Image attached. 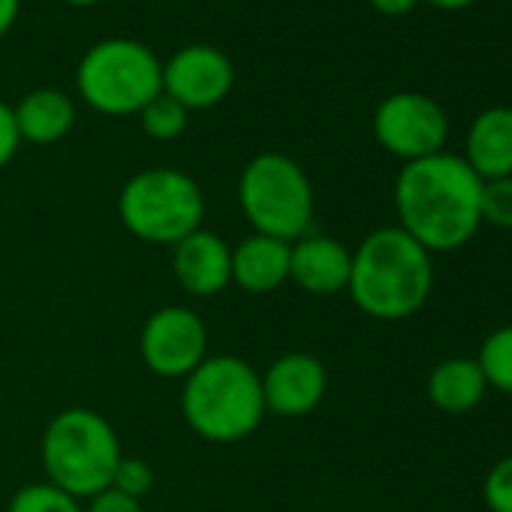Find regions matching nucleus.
Returning <instances> with one entry per match:
<instances>
[{
  "instance_id": "obj_5",
  "label": "nucleus",
  "mask_w": 512,
  "mask_h": 512,
  "mask_svg": "<svg viewBox=\"0 0 512 512\" xmlns=\"http://www.w3.org/2000/svg\"><path fill=\"white\" fill-rule=\"evenodd\" d=\"M238 208L253 232L293 244L308 235L314 220L311 178L281 151L256 154L238 178Z\"/></svg>"
},
{
  "instance_id": "obj_28",
  "label": "nucleus",
  "mask_w": 512,
  "mask_h": 512,
  "mask_svg": "<svg viewBox=\"0 0 512 512\" xmlns=\"http://www.w3.org/2000/svg\"><path fill=\"white\" fill-rule=\"evenodd\" d=\"M425 4H431L437 10H464L473 4V0H425Z\"/></svg>"
},
{
  "instance_id": "obj_27",
  "label": "nucleus",
  "mask_w": 512,
  "mask_h": 512,
  "mask_svg": "<svg viewBox=\"0 0 512 512\" xmlns=\"http://www.w3.org/2000/svg\"><path fill=\"white\" fill-rule=\"evenodd\" d=\"M19 10H22V0H0V37L16 25Z\"/></svg>"
},
{
  "instance_id": "obj_11",
  "label": "nucleus",
  "mask_w": 512,
  "mask_h": 512,
  "mask_svg": "<svg viewBox=\"0 0 512 512\" xmlns=\"http://www.w3.org/2000/svg\"><path fill=\"white\" fill-rule=\"evenodd\" d=\"M266 413L278 419H302L314 413L329 389L326 365L311 353H284L260 374Z\"/></svg>"
},
{
  "instance_id": "obj_21",
  "label": "nucleus",
  "mask_w": 512,
  "mask_h": 512,
  "mask_svg": "<svg viewBox=\"0 0 512 512\" xmlns=\"http://www.w3.org/2000/svg\"><path fill=\"white\" fill-rule=\"evenodd\" d=\"M479 217H482V223H488V226L512 229V175H509V178L482 181Z\"/></svg>"
},
{
  "instance_id": "obj_29",
  "label": "nucleus",
  "mask_w": 512,
  "mask_h": 512,
  "mask_svg": "<svg viewBox=\"0 0 512 512\" xmlns=\"http://www.w3.org/2000/svg\"><path fill=\"white\" fill-rule=\"evenodd\" d=\"M61 4H70V7H97L103 0H61Z\"/></svg>"
},
{
  "instance_id": "obj_22",
  "label": "nucleus",
  "mask_w": 512,
  "mask_h": 512,
  "mask_svg": "<svg viewBox=\"0 0 512 512\" xmlns=\"http://www.w3.org/2000/svg\"><path fill=\"white\" fill-rule=\"evenodd\" d=\"M109 488H115V491H121L127 497L142 500L154 488V470L148 467V461H142L136 455H121Z\"/></svg>"
},
{
  "instance_id": "obj_2",
  "label": "nucleus",
  "mask_w": 512,
  "mask_h": 512,
  "mask_svg": "<svg viewBox=\"0 0 512 512\" xmlns=\"http://www.w3.org/2000/svg\"><path fill=\"white\" fill-rule=\"evenodd\" d=\"M434 287L431 253L401 226H380L353 250L347 293L374 320L398 323L422 311Z\"/></svg>"
},
{
  "instance_id": "obj_13",
  "label": "nucleus",
  "mask_w": 512,
  "mask_h": 512,
  "mask_svg": "<svg viewBox=\"0 0 512 512\" xmlns=\"http://www.w3.org/2000/svg\"><path fill=\"white\" fill-rule=\"evenodd\" d=\"M353 253L332 235H302L290 244V281L311 296H335L350 284Z\"/></svg>"
},
{
  "instance_id": "obj_23",
  "label": "nucleus",
  "mask_w": 512,
  "mask_h": 512,
  "mask_svg": "<svg viewBox=\"0 0 512 512\" xmlns=\"http://www.w3.org/2000/svg\"><path fill=\"white\" fill-rule=\"evenodd\" d=\"M482 500L491 512H512V455L500 458L485 482H482Z\"/></svg>"
},
{
  "instance_id": "obj_26",
  "label": "nucleus",
  "mask_w": 512,
  "mask_h": 512,
  "mask_svg": "<svg viewBox=\"0 0 512 512\" xmlns=\"http://www.w3.org/2000/svg\"><path fill=\"white\" fill-rule=\"evenodd\" d=\"M419 4V0H371V7L383 16H407L413 7Z\"/></svg>"
},
{
  "instance_id": "obj_3",
  "label": "nucleus",
  "mask_w": 512,
  "mask_h": 512,
  "mask_svg": "<svg viewBox=\"0 0 512 512\" xmlns=\"http://www.w3.org/2000/svg\"><path fill=\"white\" fill-rule=\"evenodd\" d=\"M181 416L208 443H241L263 425L266 401L260 371L238 356H205L184 377Z\"/></svg>"
},
{
  "instance_id": "obj_14",
  "label": "nucleus",
  "mask_w": 512,
  "mask_h": 512,
  "mask_svg": "<svg viewBox=\"0 0 512 512\" xmlns=\"http://www.w3.org/2000/svg\"><path fill=\"white\" fill-rule=\"evenodd\" d=\"M290 281V241L253 232L232 247V284L250 296L275 293Z\"/></svg>"
},
{
  "instance_id": "obj_12",
  "label": "nucleus",
  "mask_w": 512,
  "mask_h": 512,
  "mask_svg": "<svg viewBox=\"0 0 512 512\" xmlns=\"http://www.w3.org/2000/svg\"><path fill=\"white\" fill-rule=\"evenodd\" d=\"M172 275L196 299H211L232 284V247L211 229H196L172 244Z\"/></svg>"
},
{
  "instance_id": "obj_20",
  "label": "nucleus",
  "mask_w": 512,
  "mask_h": 512,
  "mask_svg": "<svg viewBox=\"0 0 512 512\" xmlns=\"http://www.w3.org/2000/svg\"><path fill=\"white\" fill-rule=\"evenodd\" d=\"M187 118H190V112H187L178 100H172L169 94H163V91L139 112L142 130H145L151 139H157V142H172V139H178V136L187 130Z\"/></svg>"
},
{
  "instance_id": "obj_18",
  "label": "nucleus",
  "mask_w": 512,
  "mask_h": 512,
  "mask_svg": "<svg viewBox=\"0 0 512 512\" xmlns=\"http://www.w3.org/2000/svg\"><path fill=\"white\" fill-rule=\"evenodd\" d=\"M488 389H497L503 395H512V326L494 329L476 356Z\"/></svg>"
},
{
  "instance_id": "obj_19",
  "label": "nucleus",
  "mask_w": 512,
  "mask_h": 512,
  "mask_svg": "<svg viewBox=\"0 0 512 512\" xmlns=\"http://www.w3.org/2000/svg\"><path fill=\"white\" fill-rule=\"evenodd\" d=\"M7 512H85V509H82L79 497L67 494L64 488H58L46 479V482L22 485L10 497Z\"/></svg>"
},
{
  "instance_id": "obj_8",
  "label": "nucleus",
  "mask_w": 512,
  "mask_h": 512,
  "mask_svg": "<svg viewBox=\"0 0 512 512\" xmlns=\"http://www.w3.org/2000/svg\"><path fill=\"white\" fill-rule=\"evenodd\" d=\"M374 136L389 154L401 157L404 163H413L443 151L449 121L437 100L416 91H398L377 106Z\"/></svg>"
},
{
  "instance_id": "obj_25",
  "label": "nucleus",
  "mask_w": 512,
  "mask_h": 512,
  "mask_svg": "<svg viewBox=\"0 0 512 512\" xmlns=\"http://www.w3.org/2000/svg\"><path fill=\"white\" fill-rule=\"evenodd\" d=\"M85 512H145L142 509V500L136 497H127L115 488H106L100 494H94L85 506Z\"/></svg>"
},
{
  "instance_id": "obj_7",
  "label": "nucleus",
  "mask_w": 512,
  "mask_h": 512,
  "mask_svg": "<svg viewBox=\"0 0 512 512\" xmlns=\"http://www.w3.org/2000/svg\"><path fill=\"white\" fill-rule=\"evenodd\" d=\"M118 217L130 235L148 244L172 247L190 232L202 229L205 196L181 169H142L121 187Z\"/></svg>"
},
{
  "instance_id": "obj_16",
  "label": "nucleus",
  "mask_w": 512,
  "mask_h": 512,
  "mask_svg": "<svg viewBox=\"0 0 512 512\" xmlns=\"http://www.w3.org/2000/svg\"><path fill=\"white\" fill-rule=\"evenodd\" d=\"M13 115H16L22 142H31V145H55L76 124L73 100L55 88H37L25 94L19 106L13 109Z\"/></svg>"
},
{
  "instance_id": "obj_24",
  "label": "nucleus",
  "mask_w": 512,
  "mask_h": 512,
  "mask_svg": "<svg viewBox=\"0 0 512 512\" xmlns=\"http://www.w3.org/2000/svg\"><path fill=\"white\" fill-rule=\"evenodd\" d=\"M19 145H22V136H19V127H16L13 106L0 103V169H4L16 157Z\"/></svg>"
},
{
  "instance_id": "obj_6",
  "label": "nucleus",
  "mask_w": 512,
  "mask_h": 512,
  "mask_svg": "<svg viewBox=\"0 0 512 512\" xmlns=\"http://www.w3.org/2000/svg\"><path fill=\"white\" fill-rule=\"evenodd\" d=\"M82 100L109 115H139L163 91V64L139 40H100L91 46L76 70Z\"/></svg>"
},
{
  "instance_id": "obj_17",
  "label": "nucleus",
  "mask_w": 512,
  "mask_h": 512,
  "mask_svg": "<svg viewBox=\"0 0 512 512\" xmlns=\"http://www.w3.org/2000/svg\"><path fill=\"white\" fill-rule=\"evenodd\" d=\"M425 389H428V401L437 410H443L449 416H461L482 404L488 383H485V374L476 359L452 356V359H443L434 365Z\"/></svg>"
},
{
  "instance_id": "obj_4",
  "label": "nucleus",
  "mask_w": 512,
  "mask_h": 512,
  "mask_svg": "<svg viewBox=\"0 0 512 512\" xmlns=\"http://www.w3.org/2000/svg\"><path fill=\"white\" fill-rule=\"evenodd\" d=\"M121 440L106 416L88 407L61 410L43 431L40 461L52 485L73 497H94L112 485Z\"/></svg>"
},
{
  "instance_id": "obj_9",
  "label": "nucleus",
  "mask_w": 512,
  "mask_h": 512,
  "mask_svg": "<svg viewBox=\"0 0 512 512\" xmlns=\"http://www.w3.org/2000/svg\"><path fill=\"white\" fill-rule=\"evenodd\" d=\"M139 353L151 374L163 380H184L208 356V329L193 308L163 305L145 320Z\"/></svg>"
},
{
  "instance_id": "obj_10",
  "label": "nucleus",
  "mask_w": 512,
  "mask_h": 512,
  "mask_svg": "<svg viewBox=\"0 0 512 512\" xmlns=\"http://www.w3.org/2000/svg\"><path fill=\"white\" fill-rule=\"evenodd\" d=\"M232 82V61L214 46H184L163 64V94L178 100L187 112L223 103Z\"/></svg>"
},
{
  "instance_id": "obj_15",
  "label": "nucleus",
  "mask_w": 512,
  "mask_h": 512,
  "mask_svg": "<svg viewBox=\"0 0 512 512\" xmlns=\"http://www.w3.org/2000/svg\"><path fill=\"white\" fill-rule=\"evenodd\" d=\"M467 166L482 178H509L512 175V109L494 106L476 115L464 142Z\"/></svg>"
},
{
  "instance_id": "obj_1",
  "label": "nucleus",
  "mask_w": 512,
  "mask_h": 512,
  "mask_svg": "<svg viewBox=\"0 0 512 512\" xmlns=\"http://www.w3.org/2000/svg\"><path fill=\"white\" fill-rule=\"evenodd\" d=\"M482 178L458 154H431L395 178L398 226L428 253H449L464 247L482 226L479 217Z\"/></svg>"
}]
</instances>
